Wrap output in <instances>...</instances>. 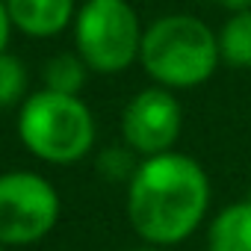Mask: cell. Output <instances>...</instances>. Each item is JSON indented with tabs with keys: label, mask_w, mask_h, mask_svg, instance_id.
I'll list each match as a JSON object with an SVG mask.
<instances>
[{
	"label": "cell",
	"mask_w": 251,
	"mask_h": 251,
	"mask_svg": "<svg viewBox=\"0 0 251 251\" xmlns=\"http://www.w3.org/2000/svg\"><path fill=\"white\" fill-rule=\"evenodd\" d=\"M210 177L189 154H160L139 163L127 183V219L157 248L189 239L210 213Z\"/></svg>",
	"instance_id": "1"
},
{
	"label": "cell",
	"mask_w": 251,
	"mask_h": 251,
	"mask_svg": "<svg viewBox=\"0 0 251 251\" xmlns=\"http://www.w3.org/2000/svg\"><path fill=\"white\" fill-rule=\"evenodd\" d=\"M139 62L163 89H198L222 65L219 33L195 15H163L145 30Z\"/></svg>",
	"instance_id": "2"
},
{
	"label": "cell",
	"mask_w": 251,
	"mask_h": 251,
	"mask_svg": "<svg viewBox=\"0 0 251 251\" xmlns=\"http://www.w3.org/2000/svg\"><path fill=\"white\" fill-rule=\"evenodd\" d=\"M21 142L45 163L68 166L83 160L95 145V118L77 95L42 89L18 112Z\"/></svg>",
	"instance_id": "3"
},
{
	"label": "cell",
	"mask_w": 251,
	"mask_h": 251,
	"mask_svg": "<svg viewBox=\"0 0 251 251\" xmlns=\"http://www.w3.org/2000/svg\"><path fill=\"white\" fill-rule=\"evenodd\" d=\"M142 24L127 0H86L74 18L80 59L100 74L130 68L142 50Z\"/></svg>",
	"instance_id": "4"
},
{
	"label": "cell",
	"mask_w": 251,
	"mask_h": 251,
	"mask_svg": "<svg viewBox=\"0 0 251 251\" xmlns=\"http://www.w3.org/2000/svg\"><path fill=\"white\" fill-rule=\"evenodd\" d=\"M59 219L56 189L36 172L0 175V245H30Z\"/></svg>",
	"instance_id": "5"
},
{
	"label": "cell",
	"mask_w": 251,
	"mask_h": 251,
	"mask_svg": "<svg viewBox=\"0 0 251 251\" xmlns=\"http://www.w3.org/2000/svg\"><path fill=\"white\" fill-rule=\"evenodd\" d=\"M183 127V109L172 89L148 86L136 92L121 112V136L133 154L160 157L175 151Z\"/></svg>",
	"instance_id": "6"
},
{
	"label": "cell",
	"mask_w": 251,
	"mask_h": 251,
	"mask_svg": "<svg viewBox=\"0 0 251 251\" xmlns=\"http://www.w3.org/2000/svg\"><path fill=\"white\" fill-rule=\"evenodd\" d=\"M12 27L33 39L62 33L74 18V0H6Z\"/></svg>",
	"instance_id": "7"
},
{
	"label": "cell",
	"mask_w": 251,
	"mask_h": 251,
	"mask_svg": "<svg viewBox=\"0 0 251 251\" xmlns=\"http://www.w3.org/2000/svg\"><path fill=\"white\" fill-rule=\"evenodd\" d=\"M207 251H251V198L233 201L210 219Z\"/></svg>",
	"instance_id": "8"
},
{
	"label": "cell",
	"mask_w": 251,
	"mask_h": 251,
	"mask_svg": "<svg viewBox=\"0 0 251 251\" xmlns=\"http://www.w3.org/2000/svg\"><path fill=\"white\" fill-rule=\"evenodd\" d=\"M219 56L227 68L251 71V9L227 15L219 30Z\"/></svg>",
	"instance_id": "9"
},
{
	"label": "cell",
	"mask_w": 251,
	"mask_h": 251,
	"mask_svg": "<svg viewBox=\"0 0 251 251\" xmlns=\"http://www.w3.org/2000/svg\"><path fill=\"white\" fill-rule=\"evenodd\" d=\"M86 62L80 59V53H59L48 62L45 68V83L50 92L59 95H80V89L86 86Z\"/></svg>",
	"instance_id": "10"
},
{
	"label": "cell",
	"mask_w": 251,
	"mask_h": 251,
	"mask_svg": "<svg viewBox=\"0 0 251 251\" xmlns=\"http://www.w3.org/2000/svg\"><path fill=\"white\" fill-rule=\"evenodd\" d=\"M27 89V71L21 65V59L0 53V109L12 106Z\"/></svg>",
	"instance_id": "11"
},
{
	"label": "cell",
	"mask_w": 251,
	"mask_h": 251,
	"mask_svg": "<svg viewBox=\"0 0 251 251\" xmlns=\"http://www.w3.org/2000/svg\"><path fill=\"white\" fill-rule=\"evenodd\" d=\"M139 163H133V151L124 145V148H106L100 157H98V172L109 180H127L136 175Z\"/></svg>",
	"instance_id": "12"
},
{
	"label": "cell",
	"mask_w": 251,
	"mask_h": 251,
	"mask_svg": "<svg viewBox=\"0 0 251 251\" xmlns=\"http://www.w3.org/2000/svg\"><path fill=\"white\" fill-rule=\"evenodd\" d=\"M9 33H12V18H9V9H6V0H0V53H6Z\"/></svg>",
	"instance_id": "13"
},
{
	"label": "cell",
	"mask_w": 251,
	"mask_h": 251,
	"mask_svg": "<svg viewBox=\"0 0 251 251\" xmlns=\"http://www.w3.org/2000/svg\"><path fill=\"white\" fill-rule=\"evenodd\" d=\"M210 3L227 9L230 15H233V12H245V9H251V0H210Z\"/></svg>",
	"instance_id": "14"
},
{
	"label": "cell",
	"mask_w": 251,
	"mask_h": 251,
	"mask_svg": "<svg viewBox=\"0 0 251 251\" xmlns=\"http://www.w3.org/2000/svg\"><path fill=\"white\" fill-rule=\"evenodd\" d=\"M133 251H163V248H157V245H148V248H133Z\"/></svg>",
	"instance_id": "15"
},
{
	"label": "cell",
	"mask_w": 251,
	"mask_h": 251,
	"mask_svg": "<svg viewBox=\"0 0 251 251\" xmlns=\"http://www.w3.org/2000/svg\"><path fill=\"white\" fill-rule=\"evenodd\" d=\"M0 251H3V245H0Z\"/></svg>",
	"instance_id": "16"
}]
</instances>
